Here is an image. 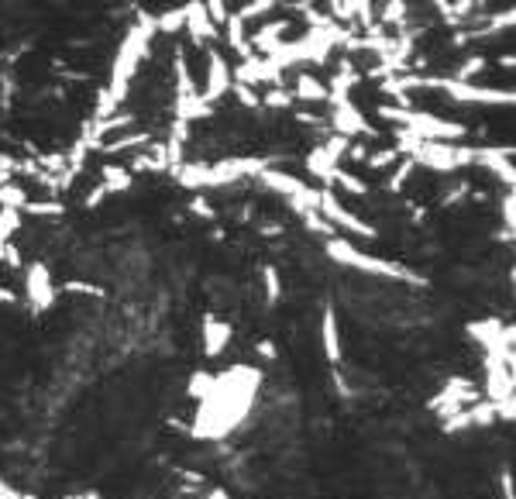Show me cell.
I'll return each mask as SVG.
<instances>
[{
    "instance_id": "obj_1",
    "label": "cell",
    "mask_w": 516,
    "mask_h": 499,
    "mask_svg": "<svg viewBox=\"0 0 516 499\" xmlns=\"http://www.w3.org/2000/svg\"><path fill=\"white\" fill-rule=\"evenodd\" d=\"M159 35L155 31V18L152 14H138V21L124 31L121 45L114 49V59H111V83H107V90L100 93V100L107 104H117V100L128 93L131 80L138 76V69H142V62L148 59V49H152V38Z\"/></svg>"
},
{
    "instance_id": "obj_2",
    "label": "cell",
    "mask_w": 516,
    "mask_h": 499,
    "mask_svg": "<svg viewBox=\"0 0 516 499\" xmlns=\"http://www.w3.org/2000/svg\"><path fill=\"white\" fill-rule=\"evenodd\" d=\"M379 118L393 121L400 131H410V135H417L420 142H461V138H468V128L458 121H448L441 118V114H427V111H410V107H389L382 104L379 107Z\"/></svg>"
},
{
    "instance_id": "obj_3",
    "label": "cell",
    "mask_w": 516,
    "mask_h": 499,
    "mask_svg": "<svg viewBox=\"0 0 516 499\" xmlns=\"http://www.w3.org/2000/svg\"><path fill=\"white\" fill-rule=\"evenodd\" d=\"M324 252L331 262L344 265V269H358V272H365V276H386V279H400V283H424L413 269H406L400 262L379 259V255H372V252H362V248L351 245L348 238H338V235L327 238Z\"/></svg>"
},
{
    "instance_id": "obj_4",
    "label": "cell",
    "mask_w": 516,
    "mask_h": 499,
    "mask_svg": "<svg viewBox=\"0 0 516 499\" xmlns=\"http://www.w3.org/2000/svg\"><path fill=\"white\" fill-rule=\"evenodd\" d=\"M406 87H430L441 90L448 100L465 107H516V90L510 87H482V83H465V80H451V76H441V80H406Z\"/></svg>"
},
{
    "instance_id": "obj_5",
    "label": "cell",
    "mask_w": 516,
    "mask_h": 499,
    "mask_svg": "<svg viewBox=\"0 0 516 499\" xmlns=\"http://www.w3.org/2000/svg\"><path fill=\"white\" fill-rule=\"evenodd\" d=\"M406 159H413L424 169H434V173H458L465 166H475V148L455 142H420Z\"/></svg>"
},
{
    "instance_id": "obj_6",
    "label": "cell",
    "mask_w": 516,
    "mask_h": 499,
    "mask_svg": "<svg viewBox=\"0 0 516 499\" xmlns=\"http://www.w3.org/2000/svg\"><path fill=\"white\" fill-rule=\"evenodd\" d=\"M516 393V372L510 365L506 348H492L486 352V400L503 403Z\"/></svg>"
},
{
    "instance_id": "obj_7",
    "label": "cell",
    "mask_w": 516,
    "mask_h": 499,
    "mask_svg": "<svg viewBox=\"0 0 516 499\" xmlns=\"http://www.w3.org/2000/svg\"><path fill=\"white\" fill-rule=\"evenodd\" d=\"M320 217H324L331 228H341V231H348V235H358V238H375L379 231L372 228V224H365L358 214H351L348 207L338 200V193H331V190H320Z\"/></svg>"
},
{
    "instance_id": "obj_8",
    "label": "cell",
    "mask_w": 516,
    "mask_h": 499,
    "mask_svg": "<svg viewBox=\"0 0 516 499\" xmlns=\"http://www.w3.org/2000/svg\"><path fill=\"white\" fill-rule=\"evenodd\" d=\"M231 87H234V69L228 56H224L221 49H207V76H203L200 97L207 100V104H217L221 97H228Z\"/></svg>"
},
{
    "instance_id": "obj_9",
    "label": "cell",
    "mask_w": 516,
    "mask_h": 499,
    "mask_svg": "<svg viewBox=\"0 0 516 499\" xmlns=\"http://www.w3.org/2000/svg\"><path fill=\"white\" fill-rule=\"evenodd\" d=\"M475 166L489 169L492 176L499 179L503 186H510V193H516V162H513V148H492L482 145L475 148Z\"/></svg>"
},
{
    "instance_id": "obj_10",
    "label": "cell",
    "mask_w": 516,
    "mask_h": 499,
    "mask_svg": "<svg viewBox=\"0 0 516 499\" xmlns=\"http://www.w3.org/2000/svg\"><path fill=\"white\" fill-rule=\"evenodd\" d=\"M331 124H334V131H338L341 138H355V135H362V138H375V128H372V121L365 118L362 111H358L351 100H338L334 104V111H331Z\"/></svg>"
},
{
    "instance_id": "obj_11",
    "label": "cell",
    "mask_w": 516,
    "mask_h": 499,
    "mask_svg": "<svg viewBox=\"0 0 516 499\" xmlns=\"http://www.w3.org/2000/svg\"><path fill=\"white\" fill-rule=\"evenodd\" d=\"M475 400V386L468 379H451L448 386L441 389V396H434L430 400V410L441 413V417H455L465 407H472Z\"/></svg>"
},
{
    "instance_id": "obj_12",
    "label": "cell",
    "mask_w": 516,
    "mask_h": 499,
    "mask_svg": "<svg viewBox=\"0 0 516 499\" xmlns=\"http://www.w3.org/2000/svg\"><path fill=\"white\" fill-rule=\"evenodd\" d=\"M183 11H186V35L193 38V45H210L221 38V31H217V25L210 21L203 0H186Z\"/></svg>"
},
{
    "instance_id": "obj_13",
    "label": "cell",
    "mask_w": 516,
    "mask_h": 499,
    "mask_svg": "<svg viewBox=\"0 0 516 499\" xmlns=\"http://www.w3.org/2000/svg\"><path fill=\"white\" fill-rule=\"evenodd\" d=\"M289 28H293V21H289V18H279V21L262 25L252 38H248V42H252V52H255V56H272L276 49H283V45H286L283 35Z\"/></svg>"
},
{
    "instance_id": "obj_14",
    "label": "cell",
    "mask_w": 516,
    "mask_h": 499,
    "mask_svg": "<svg viewBox=\"0 0 516 499\" xmlns=\"http://www.w3.org/2000/svg\"><path fill=\"white\" fill-rule=\"evenodd\" d=\"M293 100H303V104H327L331 90H327L314 73H300L293 83Z\"/></svg>"
},
{
    "instance_id": "obj_15",
    "label": "cell",
    "mask_w": 516,
    "mask_h": 499,
    "mask_svg": "<svg viewBox=\"0 0 516 499\" xmlns=\"http://www.w3.org/2000/svg\"><path fill=\"white\" fill-rule=\"evenodd\" d=\"M155 31H159V35H179V31H186L183 4L169 7V11H162V14H155Z\"/></svg>"
},
{
    "instance_id": "obj_16",
    "label": "cell",
    "mask_w": 516,
    "mask_h": 499,
    "mask_svg": "<svg viewBox=\"0 0 516 499\" xmlns=\"http://www.w3.org/2000/svg\"><path fill=\"white\" fill-rule=\"evenodd\" d=\"M324 352L331 362H338L341 358V334H338V321H334V310H327L324 314Z\"/></svg>"
},
{
    "instance_id": "obj_17",
    "label": "cell",
    "mask_w": 516,
    "mask_h": 499,
    "mask_svg": "<svg viewBox=\"0 0 516 499\" xmlns=\"http://www.w3.org/2000/svg\"><path fill=\"white\" fill-rule=\"evenodd\" d=\"M203 331H207V352L221 355L224 345H228V338H231V327L221 324V321H207V324H203Z\"/></svg>"
},
{
    "instance_id": "obj_18",
    "label": "cell",
    "mask_w": 516,
    "mask_h": 499,
    "mask_svg": "<svg viewBox=\"0 0 516 499\" xmlns=\"http://www.w3.org/2000/svg\"><path fill=\"white\" fill-rule=\"evenodd\" d=\"M510 28H516V4L510 7V11L496 14V18H489V25L479 31V38H492V35H506Z\"/></svg>"
},
{
    "instance_id": "obj_19",
    "label": "cell",
    "mask_w": 516,
    "mask_h": 499,
    "mask_svg": "<svg viewBox=\"0 0 516 499\" xmlns=\"http://www.w3.org/2000/svg\"><path fill=\"white\" fill-rule=\"evenodd\" d=\"M489 62H486V56H468L465 62H461V66L455 69V76H451V80H465V83H475V76L482 73V69H486Z\"/></svg>"
},
{
    "instance_id": "obj_20",
    "label": "cell",
    "mask_w": 516,
    "mask_h": 499,
    "mask_svg": "<svg viewBox=\"0 0 516 499\" xmlns=\"http://www.w3.org/2000/svg\"><path fill=\"white\" fill-rule=\"evenodd\" d=\"M334 183H338L341 190L355 193V197H365V193H369V183H365V179H358V176H351L348 169H338V176H334Z\"/></svg>"
},
{
    "instance_id": "obj_21",
    "label": "cell",
    "mask_w": 516,
    "mask_h": 499,
    "mask_svg": "<svg viewBox=\"0 0 516 499\" xmlns=\"http://www.w3.org/2000/svg\"><path fill=\"white\" fill-rule=\"evenodd\" d=\"M207 4V14H210V21H214L217 28H224L231 21V7H228V0H203Z\"/></svg>"
},
{
    "instance_id": "obj_22",
    "label": "cell",
    "mask_w": 516,
    "mask_h": 499,
    "mask_svg": "<svg viewBox=\"0 0 516 499\" xmlns=\"http://www.w3.org/2000/svg\"><path fill=\"white\" fill-rule=\"evenodd\" d=\"M262 104H269V107H283V111H286V107L293 104V90L272 87V90H269V93H265V97H262Z\"/></svg>"
},
{
    "instance_id": "obj_23",
    "label": "cell",
    "mask_w": 516,
    "mask_h": 499,
    "mask_svg": "<svg viewBox=\"0 0 516 499\" xmlns=\"http://www.w3.org/2000/svg\"><path fill=\"white\" fill-rule=\"evenodd\" d=\"M499 493H503V499H516V479H513V472H506L499 475Z\"/></svg>"
},
{
    "instance_id": "obj_24",
    "label": "cell",
    "mask_w": 516,
    "mask_h": 499,
    "mask_svg": "<svg viewBox=\"0 0 516 499\" xmlns=\"http://www.w3.org/2000/svg\"><path fill=\"white\" fill-rule=\"evenodd\" d=\"M503 221L516 228V193H506L503 197Z\"/></svg>"
},
{
    "instance_id": "obj_25",
    "label": "cell",
    "mask_w": 516,
    "mask_h": 499,
    "mask_svg": "<svg viewBox=\"0 0 516 499\" xmlns=\"http://www.w3.org/2000/svg\"><path fill=\"white\" fill-rule=\"evenodd\" d=\"M265 290H269V303L279 300V276H276V269H265Z\"/></svg>"
},
{
    "instance_id": "obj_26",
    "label": "cell",
    "mask_w": 516,
    "mask_h": 499,
    "mask_svg": "<svg viewBox=\"0 0 516 499\" xmlns=\"http://www.w3.org/2000/svg\"><path fill=\"white\" fill-rule=\"evenodd\" d=\"M258 4H269V7H276V4H283V0H258Z\"/></svg>"
},
{
    "instance_id": "obj_27",
    "label": "cell",
    "mask_w": 516,
    "mask_h": 499,
    "mask_svg": "<svg viewBox=\"0 0 516 499\" xmlns=\"http://www.w3.org/2000/svg\"><path fill=\"white\" fill-rule=\"evenodd\" d=\"M510 283H513V290H516V265L510 269Z\"/></svg>"
}]
</instances>
